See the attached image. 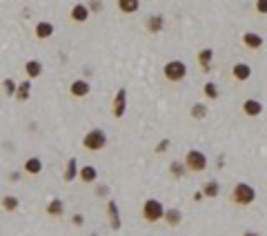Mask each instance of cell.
<instances>
[{
	"label": "cell",
	"instance_id": "cell-1",
	"mask_svg": "<svg viewBox=\"0 0 267 236\" xmlns=\"http://www.w3.org/2000/svg\"><path fill=\"white\" fill-rule=\"evenodd\" d=\"M229 201L234 205H238V207H247V205H252L256 201V190L250 183H236L232 194H229Z\"/></svg>",
	"mask_w": 267,
	"mask_h": 236
},
{
	"label": "cell",
	"instance_id": "cell-2",
	"mask_svg": "<svg viewBox=\"0 0 267 236\" xmlns=\"http://www.w3.org/2000/svg\"><path fill=\"white\" fill-rule=\"evenodd\" d=\"M105 147H107V134L100 127H92L83 136V149H87V152H100Z\"/></svg>",
	"mask_w": 267,
	"mask_h": 236
},
{
	"label": "cell",
	"instance_id": "cell-3",
	"mask_svg": "<svg viewBox=\"0 0 267 236\" xmlns=\"http://www.w3.org/2000/svg\"><path fill=\"white\" fill-rule=\"evenodd\" d=\"M163 214H165V205H163L158 198H147L141 207V216H143V221H147V223L163 221Z\"/></svg>",
	"mask_w": 267,
	"mask_h": 236
},
{
	"label": "cell",
	"instance_id": "cell-4",
	"mask_svg": "<svg viewBox=\"0 0 267 236\" xmlns=\"http://www.w3.org/2000/svg\"><path fill=\"white\" fill-rule=\"evenodd\" d=\"M163 76H165L167 83H180L187 78V65L183 60H169V63L163 65Z\"/></svg>",
	"mask_w": 267,
	"mask_h": 236
},
{
	"label": "cell",
	"instance_id": "cell-5",
	"mask_svg": "<svg viewBox=\"0 0 267 236\" xmlns=\"http://www.w3.org/2000/svg\"><path fill=\"white\" fill-rule=\"evenodd\" d=\"M183 165H185V172H205L207 169V156H205L200 149H190L183 159Z\"/></svg>",
	"mask_w": 267,
	"mask_h": 236
},
{
	"label": "cell",
	"instance_id": "cell-6",
	"mask_svg": "<svg viewBox=\"0 0 267 236\" xmlns=\"http://www.w3.org/2000/svg\"><path fill=\"white\" fill-rule=\"evenodd\" d=\"M125 112H127V89L120 87L112 98V116L118 120V118L125 116Z\"/></svg>",
	"mask_w": 267,
	"mask_h": 236
},
{
	"label": "cell",
	"instance_id": "cell-7",
	"mask_svg": "<svg viewBox=\"0 0 267 236\" xmlns=\"http://www.w3.org/2000/svg\"><path fill=\"white\" fill-rule=\"evenodd\" d=\"M92 94V83L85 78H76L74 83H69V96L71 98H87Z\"/></svg>",
	"mask_w": 267,
	"mask_h": 236
},
{
	"label": "cell",
	"instance_id": "cell-8",
	"mask_svg": "<svg viewBox=\"0 0 267 236\" xmlns=\"http://www.w3.org/2000/svg\"><path fill=\"white\" fill-rule=\"evenodd\" d=\"M42 169H45V163L40 156H27L22 163V174H27V176H40Z\"/></svg>",
	"mask_w": 267,
	"mask_h": 236
},
{
	"label": "cell",
	"instance_id": "cell-9",
	"mask_svg": "<svg viewBox=\"0 0 267 236\" xmlns=\"http://www.w3.org/2000/svg\"><path fill=\"white\" fill-rule=\"evenodd\" d=\"M241 45L245 47V49H250V51H258V49H263L265 38L263 36H258V34H254V32H245L241 36Z\"/></svg>",
	"mask_w": 267,
	"mask_h": 236
},
{
	"label": "cell",
	"instance_id": "cell-10",
	"mask_svg": "<svg viewBox=\"0 0 267 236\" xmlns=\"http://www.w3.org/2000/svg\"><path fill=\"white\" fill-rule=\"evenodd\" d=\"M241 114H243V116H247V118H256V116H260V114H263V102L256 100V98L243 100Z\"/></svg>",
	"mask_w": 267,
	"mask_h": 236
},
{
	"label": "cell",
	"instance_id": "cell-11",
	"mask_svg": "<svg viewBox=\"0 0 267 236\" xmlns=\"http://www.w3.org/2000/svg\"><path fill=\"white\" fill-rule=\"evenodd\" d=\"M22 71H25V81H34V78H40L42 71H45V65L40 63V60H27L25 65H22Z\"/></svg>",
	"mask_w": 267,
	"mask_h": 236
},
{
	"label": "cell",
	"instance_id": "cell-12",
	"mask_svg": "<svg viewBox=\"0 0 267 236\" xmlns=\"http://www.w3.org/2000/svg\"><path fill=\"white\" fill-rule=\"evenodd\" d=\"M89 16H92V14H89V9H87V5H85V3H76L74 7H71V11H69V20L76 22V25L87 22Z\"/></svg>",
	"mask_w": 267,
	"mask_h": 236
},
{
	"label": "cell",
	"instance_id": "cell-13",
	"mask_svg": "<svg viewBox=\"0 0 267 236\" xmlns=\"http://www.w3.org/2000/svg\"><path fill=\"white\" fill-rule=\"evenodd\" d=\"M211 60H214V49L211 47H203L198 54H196V63H198V69L200 71H207L211 69Z\"/></svg>",
	"mask_w": 267,
	"mask_h": 236
},
{
	"label": "cell",
	"instance_id": "cell-14",
	"mask_svg": "<svg viewBox=\"0 0 267 236\" xmlns=\"http://www.w3.org/2000/svg\"><path fill=\"white\" fill-rule=\"evenodd\" d=\"M145 29H147L149 34H161L163 29H165V16L163 14H151L145 18Z\"/></svg>",
	"mask_w": 267,
	"mask_h": 236
},
{
	"label": "cell",
	"instance_id": "cell-15",
	"mask_svg": "<svg viewBox=\"0 0 267 236\" xmlns=\"http://www.w3.org/2000/svg\"><path fill=\"white\" fill-rule=\"evenodd\" d=\"M232 78L236 83H247L252 78V67L247 63H236L232 65Z\"/></svg>",
	"mask_w": 267,
	"mask_h": 236
},
{
	"label": "cell",
	"instance_id": "cell-16",
	"mask_svg": "<svg viewBox=\"0 0 267 236\" xmlns=\"http://www.w3.org/2000/svg\"><path fill=\"white\" fill-rule=\"evenodd\" d=\"M78 178H81L83 185H92L98 180V169H96L94 165H83L78 167Z\"/></svg>",
	"mask_w": 267,
	"mask_h": 236
},
{
	"label": "cell",
	"instance_id": "cell-17",
	"mask_svg": "<svg viewBox=\"0 0 267 236\" xmlns=\"http://www.w3.org/2000/svg\"><path fill=\"white\" fill-rule=\"evenodd\" d=\"M54 32H56V27H54V22H49V20H40L34 29V34L38 40H49L54 36Z\"/></svg>",
	"mask_w": 267,
	"mask_h": 236
},
{
	"label": "cell",
	"instance_id": "cell-18",
	"mask_svg": "<svg viewBox=\"0 0 267 236\" xmlns=\"http://www.w3.org/2000/svg\"><path fill=\"white\" fill-rule=\"evenodd\" d=\"M45 214L51 216V219H63V214H65L63 198H51V201L47 203V207H45Z\"/></svg>",
	"mask_w": 267,
	"mask_h": 236
},
{
	"label": "cell",
	"instance_id": "cell-19",
	"mask_svg": "<svg viewBox=\"0 0 267 236\" xmlns=\"http://www.w3.org/2000/svg\"><path fill=\"white\" fill-rule=\"evenodd\" d=\"M107 214H109V227L112 229H120V212H118V205L114 198H109L107 201Z\"/></svg>",
	"mask_w": 267,
	"mask_h": 236
},
{
	"label": "cell",
	"instance_id": "cell-20",
	"mask_svg": "<svg viewBox=\"0 0 267 236\" xmlns=\"http://www.w3.org/2000/svg\"><path fill=\"white\" fill-rule=\"evenodd\" d=\"M163 221L167 223L169 227H178L180 223H183V212H180L178 207H165V214H163Z\"/></svg>",
	"mask_w": 267,
	"mask_h": 236
},
{
	"label": "cell",
	"instance_id": "cell-21",
	"mask_svg": "<svg viewBox=\"0 0 267 236\" xmlns=\"http://www.w3.org/2000/svg\"><path fill=\"white\" fill-rule=\"evenodd\" d=\"M78 178V161L71 156L69 161L65 163V169H63V180L65 183H74V180Z\"/></svg>",
	"mask_w": 267,
	"mask_h": 236
},
{
	"label": "cell",
	"instance_id": "cell-22",
	"mask_svg": "<svg viewBox=\"0 0 267 236\" xmlns=\"http://www.w3.org/2000/svg\"><path fill=\"white\" fill-rule=\"evenodd\" d=\"M0 207H3V212H7V214H14V212L20 207V198L16 194H5L0 198Z\"/></svg>",
	"mask_w": 267,
	"mask_h": 236
},
{
	"label": "cell",
	"instance_id": "cell-23",
	"mask_svg": "<svg viewBox=\"0 0 267 236\" xmlns=\"http://www.w3.org/2000/svg\"><path fill=\"white\" fill-rule=\"evenodd\" d=\"M29 96H32V81H22V83H18L16 94H14L16 102H27V100H29Z\"/></svg>",
	"mask_w": 267,
	"mask_h": 236
},
{
	"label": "cell",
	"instance_id": "cell-24",
	"mask_svg": "<svg viewBox=\"0 0 267 236\" xmlns=\"http://www.w3.org/2000/svg\"><path fill=\"white\" fill-rule=\"evenodd\" d=\"M200 194H203L205 198H216L218 194H221V183H218L216 178L207 180V183H203V187H200Z\"/></svg>",
	"mask_w": 267,
	"mask_h": 236
},
{
	"label": "cell",
	"instance_id": "cell-25",
	"mask_svg": "<svg viewBox=\"0 0 267 236\" xmlns=\"http://www.w3.org/2000/svg\"><path fill=\"white\" fill-rule=\"evenodd\" d=\"M207 114H209V110H207L205 102H194L192 110H190V116L194 120H205V118H207Z\"/></svg>",
	"mask_w": 267,
	"mask_h": 236
},
{
	"label": "cell",
	"instance_id": "cell-26",
	"mask_svg": "<svg viewBox=\"0 0 267 236\" xmlns=\"http://www.w3.org/2000/svg\"><path fill=\"white\" fill-rule=\"evenodd\" d=\"M138 7H141L138 0H118L116 3V9L120 14H134V11H138Z\"/></svg>",
	"mask_w": 267,
	"mask_h": 236
},
{
	"label": "cell",
	"instance_id": "cell-27",
	"mask_svg": "<svg viewBox=\"0 0 267 236\" xmlns=\"http://www.w3.org/2000/svg\"><path fill=\"white\" fill-rule=\"evenodd\" d=\"M167 172H169V178H174V180L183 178V176H185V165H183V161H172V163H169V167H167Z\"/></svg>",
	"mask_w": 267,
	"mask_h": 236
},
{
	"label": "cell",
	"instance_id": "cell-28",
	"mask_svg": "<svg viewBox=\"0 0 267 236\" xmlns=\"http://www.w3.org/2000/svg\"><path fill=\"white\" fill-rule=\"evenodd\" d=\"M203 96H205V100H216L218 96H221V89H218L216 83H205L203 85Z\"/></svg>",
	"mask_w": 267,
	"mask_h": 236
},
{
	"label": "cell",
	"instance_id": "cell-29",
	"mask_svg": "<svg viewBox=\"0 0 267 236\" xmlns=\"http://www.w3.org/2000/svg\"><path fill=\"white\" fill-rule=\"evenodd\" d=\"M16 87H18V83L14 81V78H5V81H3V89H5V94H7V96H14Z\"/></svg>",
	"mask_w": 267,
	"mask_h": 236
},
{
	"label": "cell",
	"instance_id": "cell-30",
	"mask_svg": "<svg viewBox=\"0 0 267 236\" xmlns=\"http://www.w3.org/2000/svg\"><path fill=\"white\" fill-rule=\"evenodd\" d=\"M169 145H172V141L169 138H163V141L156 145V149H154V154H165L167 149H169Z\"/></svg>",
	"mask_w": 267,
	"mask_h": 236
},
{
	"label": "cell",
	"instance_id": "cell-31",
	"mask_svg": "<svg viewBox=\"0 0 267 236\" xmlns=\"http://www.w3.org/2000/svg\"><path fill=\"white\" fill-rule=\"evenodd\" d=\"M85 5H87L89 14H100V11H102V7H105V5H102V3H96V0H94V3H85Z\"/></svg>",
	"mask_w": 267,
	"mask_h": 236
},
{
	"label": "cell",
	"instance_id": "cell-32",
	"mask_svg": "<svg viewBox=\"0 0 267 236\" xmlns=\"http://www.w3.org/2000/svg\"><path fill=\"white\" fill-rule=\"evenodd\" d=\"M94 194H96V198H107L109 196V187L107 185H98L94 190Z\"/></svg>",
	"mask_w": 267,
	"mask_h": 236
},
{
	"label": "cell",
	"instance_id": "cell-33",
	"mask_svg": "<svg viewBox=\"0 0 267 236\" xmlns=\"http://www.w3.org/2000/svg\"><path fill=\"white\" fill-rule=\"evenodd\" d=\"M71 225H74V227H83L85 225V216L83 214H78V212H76V214H71Z\"/></svg>",
	"mask_w": 267,
	"mask_h": 236
},
{
	"label": "cell",
	"instance_id": "cell-34",
	"mask_svg": "<svg viewBox=\"0 0 267 236\" xmlns=\"http://www.w3.org/2000/svg\"><path fill=\"white\" fill-rule=\"evenodd\" d=\"M256 11H258L260 16H265V14H267V5L263 3V0H258V3H256Z\"/></svg>",
	"mask_w": 267,
	"mask_h": 236
},
{
	"label": "cell",
	"instance_id": "cell-35",
	"mask_svg": "<svg viewBox=\"0 0 267 236\" xmlns=\"http://www.w3.org/2000/svg\"><path fill=\"white\" fill-rule=\"evenodd\" d=\"M243 236H260V234L254 232V229H247V232H243Z\"/></svg>",
	"mask_w": 267,
	"mask_h": 236
},
{
	"label": "cell",
	"instance_id": "cell-36",
	"mask_svg": "<svg viewBox=\"0 0 267 236\" xmlns=\"http://www.w3.org/2000/svg\"><path fill=\"white\" fill-rule=\"evenodd\" d=\"M216 165H218V167H223V165H225V156H218V161H216Z\"/></svg>",
	"mask_w": 267,
	"mask_h": 236
},
{
	"label": "cell",
	"instance_id": "cell-37",
	"mask_svg": "<svg viewBox=\"0 0 267 236\" xmlns=\"http://www.w3.org/2000/svg\"><path fill=\"white\" fill-rule=\"evenodd\" d=\"M89 236H100V234H96V232H94V234H89Z\"/></svg>",
	"mask_w": 267,
	"mask_h": 236
}]
</instances>
